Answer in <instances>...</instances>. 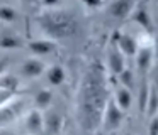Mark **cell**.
<instances>
[{"label":"cell","instance_id":"6da1fadb","mask_svg":"<svg viewBox=\"0 0 158 135\" xmlns=\"http://www.w3.org/2000/svg\"><path fill=\"white\" fill-rule=\"evenodd\" d=\"M107 74L102 64L94 63L83 73L77 98L80 127L87 132H94L102 125L104 111L109 103Z\"/></svg>","mask_w":158,"mask_h":135},{"label":"cell","instance_id":"7a4b0ae2","mask_svg":"<svg viewBox=\"0 0 158 135\" xmlns=\"http://www.w3.org/2000/svg\"><path fill=\"white\" fill-rule=\"evenodd\" d=\"M46 9L39 12V29L51 40H70L80 32V20L75 12L63 9L60 3H46Z\"/></svg>","mask_w":158,"mask_h":135},{"label":"cell","instance_id":"3957f363","mask_svg":"<svg viewBox=\"0 0 158 135\" xmlns=\"http://www.w3.org/2000/svg\"><path fill=\"white\" fill-rule=\"evenodd\" d=\"M124 122V111L114 103V100L110 98L109 103H107V108L104 111V118H102V127L106 128L107 132H114L123 125Z\"/></svg>","mask_w":158,"mask_h":135},{"label":"cell","instance_id":"277c9868","mask_svg":"<svg viewBox=\"0 0 158 135\" xmlns=\"http://www.w3.org/2000/svg\"><path fill=\"white\" fill-rule=\"evenodd\" d=\"M114 44L117 46V49L124 54L126 57L136 56L138 51H139V44H138V39L129 32H124V30H119L116 32V37H114Z\"/></svg>","mask_w":158,"mask_h":135},{"label":"cell","instance_id":"5b68a950","mask_svg":"<svg viewBox=\"0 0 158 135\" xmlns=\"http://www.w3.org/2000/svg\"><path fill=\"white\" fill-rule=\"evenodd\" d=\"M138 2H127V0H117V2H109L106 7L107 14L117 20L131 19L134 9H136Z\"/></svg>","mask_w":158,"mask_h":135},{"label":"cell","instance_id":"8992f818","mask_svg":"<svg viewBox=\"0 0 158 135\" xmlns=\"http://www.w3.org/2000/svg\"><path fill=\"white\" fill-rule=\"evenodd\" d=\"M124 54L117 49V46L112 42V46H109L107 49V69L112 73V76H119L121 73H124L126 69V59Z\"/></svg>","mask_w":158,"mask_h":135},{"label":"cell","instance_id":"52a82bcc","mask_svg":"<svg viewBox=\"0 0 158 135\" xmlns=\"http://www.w3.org/2000/svg\"><path fill=\"white\" fill-rule=\"evenodd\" d=\"M46 64L39 57H29L21 64V74L27 79H36L46 73Z\"/></svg>","mask_w":158,"mask_h":135},{"label":"cell","instance_id":"ba28073f","mask_svg":"<svg viewBox=\"0 0 158 135\" xmlns=\"http://www.w3.org/2000/svg\"><path fill=\"white\" fill-rule=\"evenodd\" d=\"M155 61V52H153V46H141L139 51L136 54V68L141 74L146 76L151 69V64Z\"/></svg>","mask_w":158,"mask_h":135},{"label":"cell","instance_id":"9c48e42d","mask_svg":"<svg viewBox=\"0 0 158 135\" xmlns=\"http://www.w3.org/2000/svg\"><path fill=\"white\" fill-rule=\"evenodd\" d=\"M26 130L27 135H39L41 132H44V115L41 113V110L32 108L26 117Z\"/></svg>","mask_w":158,"mask_h":135},{"label":"cell","instance_id":"30bf717a","mask_svg":"<svg viewBox=\"0 0 158 135\" xmlns=\"http://www.w3.org/2000/svg\"><path fill=\"white\" fill-rule=\"evenodd\" d=\"M131 20L136 25H139L141 29L148 30V32L153 29V20H151V14H150V9H148L146 3H138L133 15H131Z\"/></svg>","mask_w":158,"mask_h":135},{"label":"cell","instance_id":"8fae6325","mask_svg":"<svg viewBox=\"0 0 158 135\" xmlns=\"http://www.w3.org/2000/svg\"><path fill=\"white\" fill-rule=\"evenodd\" d=\"M63 125H65V120L58 110H49L44 115V132L48 135H58L63 130Z\"/></svg>","mask_w":158,"mask_h":135},{"label":"cell","instance_id":"7c38bea8","mask_svg":"<svg viewBox=\"0 0 158 135\" xmlns=\"http://www.w3.org/2000/svg\"><path fill=\"white\" fill-rule=\"evenodd\" d=\"M112 100L123 111H127L133 105V93H131V90L124 88L123 84H117L112 91Z\"/></svg>","mask_w":158,"mask_h":135},{"label":"cell","instance_id":"4fadbf2b","mask_svg":"<svg viewBox=\"0 0 158 135\" xmlns=\"http://www.w3.org/2000/svg\"><path fill=\"white\" fill-rule=\"evenodd\" d=\"M29 51L34 54V57H41V56H48L56 49L55 42L51 39H34L27 44Z\"/></svg>","mask_w":158,"mask_h":135},{"label":"cell","instance_id":"5bb4252c","mask_svg":"<svg viewBox=\"0 0 158 135\" xmlns=\"http://www.w3.org/2000/svg\"><path fill=\"white\" fill-rule=\"evenodd\" d=\"M0 46H2V49H4V51L21 49V47L24 46V40H22V37L19 36L17 32L4 29V30H2V37H0Z\"/></svg>","mask_w":158,"mask_h":135},{"label":"cell","instance_id":"9a60e30c","mask_svg":"<svg viewBox=\"0 0 158 135\" xmlns=\"http://www.w3.org/2000/svg\"><path fill=\"white\" fill-rule=\"evenodd\" d=\"M46 78H48V81L53 86H60V84H63V81H65V78H66V71H65V68L60 66V64H53V66L48 68V71H46Z\"/></svg>","mask_w":158,"mask_h":135},{"label":"cell","instance_id":"2e32d148","mask_svg":"<svg viewBox=\"0 0 158 135\" xmlns=\"http://www.w3.org/2000/svg\"><path fill=\"white\" fill-rule=\"evenodd\" d=\"M51 103H53V93L49 90H39L38 93L34 94V105L38 110H48L51 108Z\"/></svg>","mask_w":158,"mask_h":135},{"label":"cell","instance_id":"e0dca14e","mask_svg":"<svg viewBox=\"0 0 158 135\" xmlns=\"http://www.w3.org/2000/svg\"><path fill=\"white\" fill-rule=\"evenodd\" d=\"M17 17H19V14L12 5H9V3H2V5H0V20H2L4 25L14 24L15 20H17Z\"/></svg>","mask_w":158,"mask_h":135},{"label":"cell","instance_id":"ac0fdd59","mask_svg":"<svg viewBox=\"0 0 158 135\" xmlns=\"http://www.w3.org/2000/svg\"><path fill=\"white\" fill-rule=\"evenodd\" d=\"M117 79H119V84H123L124 88H127V90H131L133 88V71L129 69V68H126L124 69V73H121L119 76H117Z\"/></svg>","mask_w":158,"mask_h":135},{"label":"cell","instance_id":"d6986e66","mask_svg":"<svg viewBox=\"0 0 158 135\" xmlns=\"http://www.w3.org/2000/svg\"><path fill=\"white\" fill-rule=\"evenodd\" d=\"M148 135H158V117H151L150 123H148Z\"/></svg>","mask_w":158,"mask_h":135},{"label":"cell","instance_id":"ffe728a7","mask_svg":"<svg viewBox=\"0 0 158 135\" xmlns=\"http://www.w3.org/2000/svg\"><path fill=\"white\" fill-rule=\"evenodd\" d=\"M151 46H153V52H155V61L158 63V36L155 37V40H153V44H151Z\"/></svg>","mask_w":158,"mask_h":135},{"label":"cell","instance_id":"44dd1931","mask_svg":"<svg viewBox=\"0 0 158 135\" xmlns=\"http://www.w3.org/2000/svg\"><path fill=\"white\" fill-rule=\"evenodd\" d=\"M117 135H134V133H133L131 130H123L121 133H117Z\"/></svg>","mask_w":158,"mask_h":135}]
</instances>
